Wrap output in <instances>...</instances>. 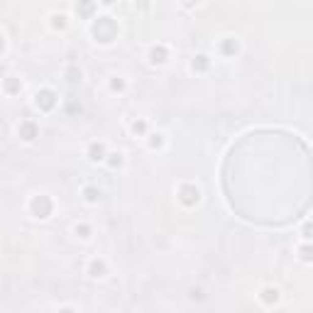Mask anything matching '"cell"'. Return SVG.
<instances>
[{
  "instance_id": "6da1fadb",
  "label": "cell",
  "mask_w": 313,
  "mask_h": 313,
  "mask_svg": "<svg viewBox=\"0 0 313 313\" xmlns=\"http://www.w3.org/2000/svg\"><path fill=\"white\" fill-rule=\"evenodd\" d=\"M91 34L95 37V42L110 44V42L118 37V22L113 17H98V20H93V25H91Z\"/></svg>"
},
{
  "instance_id": "7a4b0ae2",
  "label": "cell",
  "mask_w": 313,
  "mask_h": 313,
  "mask_svg": "<svg viewBox=\"0 0 313 313\" xmlns=\"http://www.w3.org/2000/svg\"><path fill=\"white\" fill-rule=\"evenodd\" d=\"M52 211H54V201L47 196V193H40V196H34L32 201H29V213L34 216V218H49L52 216Z\"/></svg>"
},
{
  "instance_id": "3957f363",
  "label": "cell",
  "mask_w": 313,
  "mask_h": 313,
  "mask_svg": "<svg viewBox=\"0 0 313 313\" xmlns=\"http://www.w3.org/2000/svg\"><path fill=\"white\" fill-rule=\"evenodd\" d=\"M34 106L44 113H49V110H54L56 106V93L52 88H40L37 93H34Z\"/></svg>"
},
{
  "instance_id": "277c9868",
  "label": "cell",
  "mask_w": 313,
  "mask_h": 313,
  "mask_svg": "<svg viewBox=\"0 0 313 313\" xmlns=\"http://www.w3.org/2000/svg\"><path fill=\"white\" fill-rule=\"evenodd\" d=\"M179 201L186 205V208L196 205L198 201H201V191H198V186H193V184H184V186L179 189Z\"/></svg>"
},
{
  "instance_id": "5b68a950",
  "label": "cell",
  "mask_w": 313,
  "mask_h": 313,
  "mask_svg": "<svg viewBox=\"0 0 313 313\" xmlns=\"http://www.w3.org/2000/svg\"><path fill=\"white\" fill-rule=\"evenodd\" d=\"M17 135L22 137L25 142H34L40 137V125L34 123V120H22V123L17 125Z\"/></svg>"
},
{
  "instance_id": "8992f818",
  "label": "cell",
  "mask_w": 313,
  "mask_h": 313,
  "mask_svg": "<svg viewBox=\"0 0 313 313\" xmlns=\"http://www.w3.org/2000/svg\"><path fill=\"white\" fill-rule=\"evenodd\" d=\"M169 59V49L164 44H154L150 49V64H164Z\"/></svg>"
},
{
  "instance_id": "52a82bcc",
  "label": "cell",
  "mask_w": 313,
  "mask_h": 313,
  "mask_svg": "<svg viewBox=\"0 0 313 313\" xmlns=\"http://www.w3.org/2000/svg\"><path fill=\"white\" fill-rule=\"evenodd\" d=\"M108 154H106V145L103 142H91L88 145V159L91 162H103Z\"/></svg>"
},
{
  "instance_id": "ba28073f",
  "label": "cell",
  "mask_w": 313,
  "mask_h": 313,
  "mask_svg": "<svg viewBox=\"0 0 313 313\" xmlns=\"http://www.w3.org/2000/svg\"><path fill=\"white\" fill-rule=\"evenodd\" d=\"M3 88H5V93L8 95H15L22 91V83H20V79L17 76H8L5 81H3Z\"/></svg>"
},
{
  "instance_id": "9c48e42d",
  "label": "cell",
  "mask_w": 313,
  "mask_h": 313,
  "mask_svg": "<svg viewBox=\"0 0 313 313\" xmlns=\"http://www.w3.org/2000/svg\"><path fill=\"white\" fill-rule=\"evenodd\" d=\"M76 13L81 17H91L95 13V0H79L76 3Z\"/></svg>"
},
{
  "instance_id": "30bf717a",
  "label": "cell",
  "mask_w": 313,
  "mask_h": 313,
  "mask_svg": "<svg viewBox=\"0 0 313 313\" xmlns=\"http://www.w3.org/2000/svg\"><path fill=\"white\" fill-rule=\"evenodd\" d=\"M259 299L264 301L267 306H272V303H276V301H279V289H274V286H264V289H262V294H259Z\"/></svg>"
},
{
  "instance_id": "8fae6325",
  "label": "cell",
  "mask_w": 313,
  "mask_h": 313,
  "mask_svg": "<svg viewBox=\"0 0 313 313\" xmlns=\"http://www.w3.org/2000/svg\"><path fill=\"white\" fill-rule=\"evenodd\" d=\"M88 274H91L93 279H100V276L106 274V262H103V259H91V262H88Z\"/></svg>"
},
{
  "instance_id": "7c38bea8",
  "label": "cell",
  "mask_w": 313,
  "mask_h": 313,
  "mask_svg": "<svg viewBox=\"0 0 313 313\" xmlns=\"http://www.w3.org/2000/svg\"><path fill=\"white\" fill-rule=\"evenodd\" d=\"M220 52H223V56H232L237 52V42L232 40V37H225V40L220 42Z\"/></svg>"
},
{
  "instance_id": "4fadbf2b",
  "label": "cell",
  "mask_w": 313,
  "mask_h": 313,
  "mask_svg": "<svg viewBox=\"0 0 313 313\" xmlns=\"http://www.w3.org/2000/svg\"><path fill=\"white\" fill-rule=\"evenodd\" d=\"M299 257L303 259V262H313V245H311V240H306V242L299 247Z\"/></svg>"
},
{
  "instance_id": "5bb4252c",
  "label": "cell",
  "mask_w": 313,
  "mask_h": 313,
  "mask_svg": "<svg viewBox=\"0 0 313 313\" xmlns=\"http://www.w3.org/2000/svg\"><path fill=\"white\" fill-rule=\"evenodd\" d=\"M208 64H211V61H208V56H205V54H198V56H193L191 68H193V71H205V68H208Z\"/></svg>"
},
{
  "instance_id": "9a60e30c",
  "label": "cell",
  "mask_w": 313,
  "mask_h": 313,
  "mask_svg": "<svg viewBox=\"0 0 313 313\" xmlns=\"http://www.w3.org/2000/svg\"><path fill=\"white\" fill-rule=\"evenodd\" d=\"M83 198H86L88 203H98V198H100V191L95 189V186H86V189H83Z\"/></svg>"
},
{
  "instance_id": "2e32d148",
  "label": "cell",
  "mask_w": 313,
  "mask_h": 313,
  "mask_svg": "<svg viewBox=\"0 0 313 313\" xmlns=\"http://www.w3.org/2000/svg\"><path fill=\"white\" fill-rule=\"evenodd\" d=\"M74 232H76V237L86 240V237H91V225H86V223H76V225H74Z\"/></svg>"
},
{
  "instance_id": "e0dca14e",
  "label": "cell",
  "mask_w": 313,
  "mask_h": 313,
  "mask_svg": "<svg viewBox=\"0 0 313 313\" xmlns=\"http://www.w3.org/2000/svg\"><path fill=\"white\" fill-rule=\"evenodd\" d=\"M52 27L54 29H66V15H61V13L52 15Z\"/></svg>"
},
{
  "instance_id": "ac0fdd59",
  "label": "cell",
  "mask_w": 313,
  "mask_h": 313,
  "mask_svg": "<svg viewBox=\"0 0 313 313\" xmlns=\"http://www.w3.org/2000/svg\"><path fill=\"white\" fill-rule=\"evenodd\" d=\"M164 145V135L162 132H152L150 135V147L152 150H157V147H162Z\"/></svg>"
},
{
  "instance_id": "d6986e66",
  "label": "cell",
  "mask_w": 313,
  "mask_h": 313,
  "mask_svg": "<svg viewBox=\"0 0 313 313\" xmlns=\"http://www.w3.org/2000/svg\"><path fill=\"white\" fill-rule=\"evenodd\" d=\"M130 130H132L135 135H145V132H147V123H145V120H135V123L130 125Z\"/></svg>"
},
{
  "instance_id": "ffe728a7",
  "label": "cell",
  "mask_w": 313,
  "mask_h": 313,
  "mask_svg": "<svg viewBox=\"0 0 313 313\" xmlns=\"http://www.w3.org/2000/svg\"><path fill=\"white\" fill-rule=\"evenodd\" d=\"M108 164L113 166V169H118V166L123 164V154H120V152H113V154H108Z\"/></svg>"
},
{
  "instance_id": "44dd1931",
  "label": "cell",
  "mask_w": 313,
  "mask_h": 313,
  "mask_svg": "<svg viewBox=\"0 0 313 313\" xmlns=\"http://www.w3.org/2000/svg\"><path fill=\"white\" fill-rule=\"evenodd\" d=\"M301 235H303V240H313V223H303Z\"/></svg>"
},
{
  "instance_id": "7402d4cb",
  "label": "cell",
  "mask_w": 313,
  "mask_h": 313,
  "mask_svg": "<svg viewBox=\"0 0 313 313\" xmlns=\"http://www.w3.org/2000/svg\"><path fill=\"white\" fill-rule=\"evenodd\" d=\"M110 88H113V91H123L125 81H123V79H113V81H110Z\"/></svg>"
},
{
  "instance_id": "603a6c76",
  "label": "cell",
  "mask_w": 313,
  "mask_h": 313,
  "mask_svg": "<svg viewBox=\"0 0 313 313\" xmlns=\"http://www.w3.org/2000/svg\"><path fill=\"white\" fill-rule=\"evenodd\" d=\"M181 3H184V5H186V8H193V5H196V3H198V0H181Z\"/></svg>"
},
{
  "instance_id": "cb8c5ba5",
  "label": "cell",
  "mask_w": 313,
  "mask_h": 313,
  "mask_svg": "<svg viewBox=\"0 0 313 313\" xmlns=\"http://www.w3.org/2000/svg\"><path fill=\"white\" fill-rule=\"evenodd\" d=\"M100 3H106V5H110V3H113V0H100Z\"/></svg>"
}]
</instances>
